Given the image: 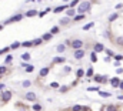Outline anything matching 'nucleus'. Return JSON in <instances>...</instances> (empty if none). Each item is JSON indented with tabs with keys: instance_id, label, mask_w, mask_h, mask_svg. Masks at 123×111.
Listing matches in <instances>:
<instances>
[{
	"instance_id": "obj_45",
	"label": "nucleus",
	"mask_w": 123,
	"mask_h": 111,
	"mask_svg": "<svg viewBox=\"0 0 123 111\" xmlns=\"http://www.w3.org/2000/svg\"><path fill=\"white\" fill-rule=\"evenodd\" d=\"M116 73H117V74H122V73H123V68H122V67H117V68H116Z\"/></svg>"
},
{
	"instance_id": "obj_32",
	"label": "nucleus",
	"mask_w": 123,
	"mask_h": 111,
	"mask_svg": "<svg viewBox=\"0 0 123 111\" xmlns=\"http://www.w3.org/2000/svg\"><path fill=\"white\" fill-rule=\"evenodd\" d=\"M83 18H84V14H76L75 17H73V22H79V20H83Z\"/></svg>"
},
{
	"instance_id": "obj_16",
	"label": "nucleus",
	"mask_w": 123,
	"mask_h": 111,
	"mask_svg": "<svg viewBox=\"0 0 123 111\" xmlns=\"http://www.w3.org/2000/svg\"><path fill=\"white\" fill-rule=\"evenodd\" d=\"M93 76H95V71H93V68L92 67H89V68H87L86 70V74H84V77H87V78H93Z\"/></svg>"
},
{
	"instance_id": "obj_35",
	"label": "nucleus",
	"mask_w": 123,
	"mask_h": 111,
	"mask_svg": "<svg viewBox=\"0 0 123 111\" xmlns=\"http://www.w3.org/2000/svg\"><path fill=\"white\" fill-rule=\"evenodd\" d=\"M87 91H96V92H99V91H100V87H99V85H95V87H87Z\"/></svg>"
},
{
	"instance_id": "obj_3",
	"label": "nucleus",
	"mask_w": 123,
	"mask_h": 111,
	"mask_svg": "<svg viewBox=\"0 0 123 111\" xmlns=\"http://www.w3.org/2000/svg\"><path fill=\"white\" fill-rule=\"evenodd\" d=\"M12 96H13V92L10 90H3L2 91V94H0V101H3V103H7L12 100Z\"/></svg>"
},
{
	"instance_id": "obj_4",
	"label": "nucleus",
	"mask_w": 123,
	"mask_h": 111,
	"mask_svg": "<svg viewBox=\"0 0 123 111\" xmlns=\"http://www.w3.org/2000/svg\"><path fill=\"white\" fill-rule=\"evenodd\" d=\"M83 40H80V39H75V40H72V44H70V47H72L73 50H79V48H83Z\"/></svg>"
},
{
	"instance_id": "obj_20",
	"label": "nucleus",
	"mask_w": 123,
	"mask_h": 111,
	"mask_svg": "<svg viewBox=\"0 0 123 111\" xmlns=\"http://www.w3.org/2000/svg\"><path fill=\"white\" fill-rule=\"evenodd\" d=\"M19 47H22V43H20V41H13V43L10 44V50H17Z\"/></svg>"
},
{
	"instance_id": "obj_42",
	"label": "nucleus",
	"mask_w": 123,
	"mask_h": 111,
	"mask_svg": "<svg viewBox=\"0 0 123 111\" xmlns=\"http://www.w3.org/2000/svg\"><path fill=\"white\" fill-rule=\"evenodd\" d=\"M104 51H106V54L109 56V57H113V56H115V53L110 50V48H106V50H104Z\"/></svg>"
},
{
	"instance_id": "obj_14",
	"label": "nucleus",
	"mask_w": 123,
	"mask_h": 111,
	"mask_svg": "<svg viewBox=\"0 0 123 111\" xmlns=\"http://www.w3.org/2000/svg\"><path fill=\"white\" fill-rule=\"evenodd\" d=\"M20 59H22V61H26V63H27V61H30V59H32V54L27 53V51H26V53H22Z\"/></svg>"
},
{
	"instance_id": "obj_11",
	"label": "nucleus",
	"mask_w": 123,
	"mask_h": 111,
	"mask_svg": "<svg viewBox=\"0 0 123 111\" xmlns=\"http://www.w3.org/2000/svg\"><path fill=\"white\" fill-rule=\"evenodd\" d=\"M76 14H77L76 9H72V7H69V9L66 10V16H67V17H70V18H73V17H75Z\"/></svg>"
},
{
	"instance_id": "obj_7",
	"label": "nucleus",
	"mask_w": 123,
	"mask_h": 111,
	"mask_svg": "<svg viewBox=\"0 0 123 111\" xmlns=\"http://www.w3.org/2000/svg\"><path fill=\"white\" fill-rule=\"evenodd\" d=\"M22 67H24V71L26 73H33L34 71V66L33 64H29L26 61H22Z\"/></svg>"
},
{
	"instance_id": "obj_44",
	"label": "nucleus",
	"mask_w": 123,
	"mask_h": 111,
	"mask_svg": "<svg viewBox=\"0 0 123 111\" xmlns=\"http://www.w3.org/2000/svg\"><path fill=\"white\" fill-rule=\"evenodd\" d=\"M116 43H117V46H123V37H117Z\"/></svg>"
},
{
	"instance_id": "obj_5",
	"label": "nucleus",
	"mask_w": 123,
	"mask_h": 111,
	"mask_svg": "<svg viewBox=\"0 0 123 111\" xmlns=\"http://www.w3.org/2000/svg\"><path fill=\"white\" fill-rule=\"evenodd\" d=\"M73 57H75L76 60H82V59L84 57V48H79V50H75V53H73Z\"/></svg>"
},
{
	"instance_id": "obj_17",
	"label": "nucleus",
	"mask_w": 123,
	"mask_h": 111,
	"mask_svg": "<svg viewBox=\"0 0 123 111\" xmlns=\"http://www.w3.org/2000/svg\"><path fill=\"white\" fill-rule=\"evenodd\" d=\"M66 48H67V46H66L64 43H62V44H57V46H56V51H57V53H64V51H66Z\"/></svg>"
},
{
	"instance_id": "obj_41",
	"label": "nucleus",
	"mask_w": 123,
	"mask_h": 111,
	"mask_svg": "<svg viewBox=\"0 0 123 111\" xmlns=\"http://www.w3.org/2000/svg\"><path fill=\"white\" fill-rule=\"evenodd\" d=\"M33 111H42V105L40 104H33Z\"/></svg>"
},
{
	"instance_id": "obj_37",
	"label": "nucleus",
	"mask_w": 123,
	"mask_h": 111,
	"mask_svg": "<svg viewBox=\"0 0 123 111\" xmlns=\"http://www.w3.org/2000/svg\"><path fill=\"white\" fill-rule=\"evenodd\" d=\"M50 87H52V88H56V90H59V88H60V84H59L57 81H53V83H50Z\"/></svg>"
},
{
	"instance_id": "obj_40",
	"label": "nucleus",
	"mask_w": 123,
	"mask_h": 111,
	"mask_svg": "<svg viewBox=\"0 0 123 111\" xmlns=\"http://www.w3.org/2000/svg\"><path fill=\"white\" fill-rule=\"evenodd\" d=\"M113 59H115L116 61H122V60H123V56H122V54H115Z\"/></svg>"
},
{
	"instance_id": "obj_30",
	"label": "nucleus",
	"mask_w": 123,
	"mask_h": 111,
	"mask_svg": "<svg viewBox=\"0 0 123 111\" xmlns=\"http://www.w3.org/2000/svg\"><path fill=\"white\" fill-rule=\"evenodd\" d=\"M90 60H92V63H96L97 61V53L96 51H92L90 53Z\"/></svg>"
},
{
	"instance_id": "obj_39",
	"label": "nucleus",
	"mask_w": 123,
	"mask_h": 111,
	"mask_svg": "<svg viewBox=\"0 0 123 111\" xmlns=\"http://www.w3.org/2000/svg\"><path fill=\"white\" fill-rule=\"evenodd\" d=\"M59 91H60V92H67V91H69V85H60Z\"/></svg>"
},
{
	"instance_id": "obj_15",
	"label": "nucleus",
	"mask_w": 123,
	"mask_h": 111,
	"mask_svg": "<svg viewBox=\"0 0 123 111\" xmlns=\"http://www.w3.org/2000/svg\"><path fill=\"white\" fill-rule=\"evenodd\" d=\"M52 39H53V34H52L50 31H49V33H44V34H42V40H43V41H50Z\"/></svg>"
},
{
	"instance_id": "obj_27",
	"label": "nucleus",
	"mask_w": 123,
	"mask_h": 111,
	"mask_svg": "<svg viewBox=\"0 0 123 111\" xmlns=\"http://www.w3.org/2000/svg\"><path fill=\"white\" fill-rule=\"evenodd\" d=\"M82 2V0H72V2H70L69 3V7H72V9H76V6Z\"/></svg>"
},
{
	"instance_id": "obj_38",
	"label": "nucleus",
	"mask_w": 123,
	"mask_h": 111,
	"mask_svg": "<svg viewBox=\"0 0 123 111\" xmlns=\"http://www.w3.org/2000/svg\"><path fill=\"white\" fill-rule=\"evenodd\" d=\"M7 73V67L6 66H0V76H3V74Z\"/></svg>"
},
{
	"instance_id": "obj_53",
	"label": "nucleus",
	"mask_w": 123,
	"mask_h": 111,
	"mask_svg": "<svg viewBox=\"0 0 123 111\" xmlns=\"http://www.w3.org/2000/svg\"><path fill=\"white\" fill-rule=\"evenodd\" d=\"M3 27H4V26H3V24H0V30H3Z\"/></svg>"
},
{
	"instance_id": "obj_26",
	"label": "nucleus",
	"mask_w": 123,
	"mask_h": 111,
	"mask_svg": "<svg viewBox=\"0 0 123 111\" xmlns=\"http://www.w3.org/2000/svg\"><path fill=\"white\" fill-rule=\"evenodd\" d=\"M12 61H13V56H12V54H7V56H6V59H4V66L10 64Z\"/></svg>"
},
{
	"instance_id": "obj_52",
	"label": "nucleus",
	"mask_w": 123,
	"mask_h": 111,
	"mask_svg": "<svg viewBox=\"0 0 123 111\" xmlns=\"http://www.w3.org/2000/svg\"><path fill=\"white\" fill-rule=\"evenodd\" d=\"M27 2H42V0H27Z\"/></svg>"
},
{
	"instance_id": "obj_31",
	"label": "nucleus",
	"mask_w": 123,
	"mask_h": 111,
	"mask_svg": "<svg viewBox=\"0 0 123 111\" xmlns=\"http://www.w3.org/2000/svg\"><path fill=\"white\" fill-rule=\"evenodd\" d=\"M99 96L103 97V98H109L112 94H110V92H106V91H99Z\"/></svg>"
},
{
	"instance_id": "obj_1",
	"label": "nucleus",
	"mask_w": 123,
	"mask_h": 111,
	"mask_svg": "<svg viewBox=\"0 0 123 111\" xmlns=\"http://www.w3.org/2000/svg\"><path fill=\"white\" fill-rule=\"evenodd\" d=\"M90 9H92V2H89V0H82V2L76 6V11L79 14H86Z\"/></svg>"
},
{
	"instance_id": "obj_25",
	"label": "nucleus",
	"mask_w": 123,
	"mask_h": 111,
	"mask_svg": "<svg viewBox=\"0 0 123 111\" xmlns=\"http://www.w3.org/2000/svg\"><path fill=\"white\" fill-rule=\"evenodd\" d=\"M93 27H95V23H93V22H90V23H87V24H84V26H83V30H84V31H87V30H90V29H93Z\"/></svg>"
},
{
	"instance_id": "obj_23",
	"label": "nucleus",
	"mask_w": 123,
	"mask_h": 111,
	"mask_svg": "<svg viewBox=\"0 0 123 111\" xmlns=\"http://www.w3.org/2000/svg\"><path fill=\"white\" fill-rule=\"evenodd\" d=\"M69 23H70V17H67V16L63 17L62 20H60V26H67Z\"/></svg>"
},
{
	"instance_id": "obj_9",
	"label": "nucleus",
	"mask_w": 123,
	"mask_h": 111,
	"mask_svg": "<svg viewBox=\"0 0 123 111\" xmlns=\"http://www.w3.org/2000/svg\"><path fill=\"white\" fill-rule=\"evenodd\" d=\"M106 48H104V46L102 44V43H95L93 44V51H96V53H102V51H104Z\"/></svg>"
},
{
	"instance_id": "obj_48",
	"label": "nucleus",
	"mask_w": 123,
	"mask_h": 111,
	"mask_svg": "<svg viewBox=\"0 0 123 111\" xmlns=\"http://www.w3.org/2000/svg\"><path fill=\"white\" fill-rule=\"evenodd\" d=\"M110 60H112V59H110V57H109V56H107V57H104V61H106V63H109V61H110Z\"/></svg>"
},
{
	"instance_id": "obj_43",
	"label": "nucleus",
	"mask_w": 123,
	"mask_h": 111,
	"mask_svg": "<svg viewBox=\"0 0 123 111\" xmlns=\"http://www.w3.org/2000/svg\"><path fill=\"white\" fill-rule=\"evenodd\" d=\"M63 73H67V74L72 73V67H70V66H66V67L63 68Z\"/></svg>"
},
{
	"instance_id": "obj_21",
	"label": "nucleus",
	"mask_w": 123,
	"mask_h": 111,
	"mask_svg": "<svg viewBox=\"0 0 123 111\" xmlns=\"http://www.w3.org/2000/svg\"><path fill=\"white\" fill-rule=\"evenodd\" d=\"M117 18H119V14H117V13H113V14H110V16H109L107 22H109V23H113L115 20H117Z\"/></svg>"
},
{
	"instance_id": "obj_13",
	"label": "nucleus",
	"mask_w": 123,
	"mask_h": 111,
	"mask_svg": "<svg viewBox=\"0 0 123 111\" xmlns=\"http://www.w3.org/2000/svg\"><path fill=\"white\" fill-rule=\"evenodd\" d=\"M37 14H39V11H37V10L30 9V10H27V11L24 13V17H34V16H37Z\"/></svg>"
},
{
	"instance_id": "obj_28",
	"label": "nucleus",
	"mask_w": 123,
	"mask_h": 111,
	"mask_svg": "<svg viewBox=\"0 0 123 111\" xmlns=\"http://www.w3.org/2000/svg\"><path fill=\"white\" fill-rule=\"evenodd\" d=\"M32 41H33V46H34V47H37V46H40V44L43 43L42 37H39V39H34V40H32Z\"/></svg>"
},
{
	"instance_id": "obj_47",
	"label": "nucleus",
	"mask_w": 123,
	"mask_h": 111,
	"mask_svg": "<svg viewBox=\"0 0 123 111\" xmlns=\"http://www.w3.org/2000/svg\"><path fill=\"white\" fill-rule=\"evenodd\" d=\"M103 36H104V37H107V39H109V37H110V31H106V33H104Z\"/></svg>"
},
{
	"instance_id": "obj_46",
	"label": "nucleus",
	"mask_w": 123,
	"mask_h": 111,
	"mask_svg": "<svg viewBox=\"0 0 123 111\" xmlns=\"http://www.w3.org/2000/svg\"><path fill=\"white\" fill-rule=\"evenodd\" d=\"M123 7V4L122 3H119V4H116V10H119V9H122Z\"/></svg>"
},
{
	"instance_id": "obj_18",
	"label": "nucleus",
	"mask_w": 123,
	"mask_h": 111,
	"mask_svg": "<svg viewBox=\"0 0 123 111\" xmlns=\"http://www.w3.org/2000/svg\"><path fill=\"white\" fill-rule=\"evenodd\" d=\"M84 74H86V71H84L83 68H77V70H76V77H77V80H79V78H83Z\"/></svg>"
},
{
	"instance_id": "obj_12",
	"label": "nucleus",
	"mask_w": 123,
	"mask_h": 111,
	"mask_svg": "<svg viewBox=\"0 0 123 111\" xmlns=\"http://www.w3.org/2000/svg\"><path fill=\"white\" fill-rule=\"evenodd\" d=\"M49 71H50V67H43L40 71H39V77L40 78H43V77H46L47 74H49Z\"/></svg>"
},
{
	"instance_id": "obj_10",
	"label": "nucleus",
	"mask_w": 123,
	"mask_h": 111,
	"mask_svg": "<svg viewBox=\"0 0 123 111\" xmlns=\"http://www.w3.org/2000/svg\"><path fill=\"white\" fill-rule=\"evenodd\" d=\"M67 9H69V4L57 6V7H55V9H53V13H55V14H59V13H62V11H64V10H67Z\"/></svg>"
},
{
	"instance_id": "obj_19",
	"label": "nucleus",
	"mask_w": 123,
	"mask_h": 111,
	"mask_svg": "<svg viewBox=\"0 0 123 111\" xmlns=\"http://www.w3.org/2000/svg\"><path fill=\"white\" fill-rule=\"evenodd\" d=\"M53 63L55 64H63V63H66V57H55Z\"/></svg>"
},
{
	"instance_id": "obj_2",
	"label": "nucleus",
	"mask_w": 123,
	"mask_h": 111,
	"mask_svg": "<svg viewBox=\"0 0 123 111\" xmlns=\"http://www.w3.org/2000/svg\"><path fill=\"white\" fill-rule=\"evenodd\" d=\"M23 18H24V14H22V13H17V14H14V16L9 17L7 20H4V22H3V26L12 24V23H17V22H22Z\"/></svg>"
},
{
	"instance_id": "obj_34",
	"label": "nucleus",
	"mask_w": 123,
	"mask_h": 111,
	"mask_svg": "<svg viewBox=\"0 0 123 111\" xmlns=\"http://www.w3.org/2000/svg\"><path fill=\"white\" fill-rule=\"evenodd\" d=\"M9 50H10V46H7V47H3V48H0V56H3V54L9 53Z\"/></svg>"
},
{
	"instance_id": "obj_24",
	"label": "nucleus",
	"mask_w": 123,
	"mask_h": 111,
	"mask_svg": "<svg viewBox=\"0 0 123 111\" xmlns=\"http://www.w3.org/2000/svg\"><path fill=\"white\" fill-rule=\"evenodd\" d=\"M22 47H24V48H29V47H33V41H32V40H27V41H23V43H22Z\"/></svg>"
},
{
	"instance_id": "obj_33",
	"label": "nucleus",
	"mask_w": 123,
	"mask_h": 111,
	"mask_svg": "<svg viewBox=\"0 0 123 111\" xmlns=\"http://www.w3.org/2000/svg\"><path fill=\"white\" fill-rule=\"evenodd\" d=\"M30 85H32V81H30V80H24V81L22 83V87H23V88H29Z\"/></svg>"
},
{
	"instance_id": "obj_49",
	"label": "nucleus",
	"mask_w": 123,
	"mask_h": 111,
	"mask_svg": "<svg viewBox=\"0 0 123 111\" xmlns=\"http://www.w3.org/2000/svg\"><path fill=\"white\" fill-rule=\"evenodd\" d=\"M119 88H120V90H123V81H120V84H119Z\"/></svg>"
},
{
	"instance_id": "obj_51",
	"label": "nucleus",
	"mask_w": 123,
	"mask_h": 111,
	"mask_svg": "<svg viewBox=\"0 0 123 111\" xmlns=\"http://www.w3.org/2000/svg\"><path fill=\"white\" fill-rule=\"evenodd\" d=\"M117 98H119V100H122V101H123V96H117Z\"/></svg>"
},
{
	"instance_id": "obj_50",
	"label": "nucleus",
	"mask_w": 123,
	"mask_h": 111,
	"mask_svg": "<svg viewBox=\"0 0 123 111\" xmlns=\"http://www.w3.org/2000/svg\"><path fill=\"white\" fill-rule=\"evenodd\" d=\"M3 88H4V84H2V83H0V91H3Z\"/></svg>"
},
{
	"instance_id": "obj_36",
	"label": "nucleus",
	"mask_w": 123,
	"mask_h": 111,
	"mask_svg": "<svg viewBox=\"0 0 123 111\" xmlns=\"http://www.w3.org/2000/svg\"><path fill=\"white\" fill-rule=\"evenodd\" d=\"M72 111H83V107H82V105H79V104H76V105H73V107H72Z\"/></svg>"
},
{
	"instance_id": "obj_8",
	"label": "nucleus",
	"mask_w": 123,
	"mask_h": 111,
	"mask_svg": "<svg viewBox=\"0 0 123 111\" xmlns=\"http://www.w3.org/2000/svg\"><path fill=\"white\" fill-rule=\"evenodd\" d=\"M120 78L119 77H113V78H110L109 80V83H110V85L113 87V88H119V84H120Z\"/></svg>"
},
{
	"instance_id": "obj_29",
	"label": "nucleus",
	"mask_w": 123,
	"mask_h": 111,
	"mask_svg": "<svg viewBox=\"0 0 123 111\" xmlns=\"http://www.w3.org/2000/svg\"><path fill=\"white\" fill-rule=\"evenodd\" d=\"M104 111H119V108L116 107V105H113V104H109L107 107H106V110Z\"/></svg>"
},
{
	"instance_id": "obj_22",
	"label": "nucleus",
	"mask_w": 123,
	"mask_h": 111,
	"mask_svg": "<svg viewBox=\"0 0 123 111\" xmlns=\"http://www.w3.org/2000/svg\"><path fill=\"white\" fill-rule=\"evenodd\" d=\"M50 33H52V34H53V36H56V34H59V33H60V27H59V26H53V27H52V29H50Z\"/></svg>"
},
{
	"instance_id": "obj_6",
	"label": "nucleus",
	"mask_w": 123,
	"mask_h": 111,
	"mask_svg": "<svg viewBox=\"0 0 123 111\" xmlns=\"http://www.w3.org/2000/svg\"><path fill=\"white\" fill-rule=\"evenodd\" d=\"M24 98L27 100V101H32V103H34L37 100V97H36V94H34L33 91H29V92H26L24 94Z\"/></svg>"
}]
</instances>
